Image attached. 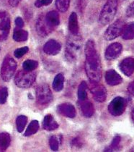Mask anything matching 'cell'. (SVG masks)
<instances>
[{"label":"cell","mask_w":134,"mask_h":152,"mask_svg":"<svg viewBox=\"0 0 134 152\" xmlns=\"http://www.w3.org/2000/svg\"><path fill=\"white\" fill-rule=\"evenodd\" d=\"M85 70L91 83H99L102 77V66L99 54L93 41L89 40L85 45Z\"/></svg>","instance_id":"obj_1"},{"label":"cell","mask_w":134,"mask_h":152,"mask_svg":"<svg viewBox=\"0 0 134 152\" xmlns=\"http://www.w3.org/2000/svg\"><path fill=\"white\" fill-rule=\"evenodd\" d=\"M82 48V39L78 35L72 34V36L68 38L67 41V47L65 50L66 58L69 62H75L79 58Z\"/></svg>","instance_id":"obj_2"},{"label":"cell","mask_w":134,"mask_h":152,"mask_svg":"<svg viewBox=\"0 0 134 152\" xmlns=\"http://www.w3.org/2000/svg\"><path fill=\"white\" fill-rule=\"evenodd\" d=\"M117 0H107L102 8L100 15L99 20L101 25L105 26L115 18L117 9Z\"/></svg>","instance_id":"obj_3"},{"label":"cell","mask_w":134,"mask_h":152,"mask_svg":"<svg viewBox=\"0 0 134 152\" xmlns=\"http://www.w3.org/2000/svg\"><path fill=\"white\" fill-rule=\"evenodd\" d=\"M36 79V73L33 71L20 70L14 77V83L19 88H26L30 87Z\"/></svg>","instance_id":"obj_4"},{"label":"cell","mask_w":134,"mask_h":152,"mask_svg":"<svg viewBox=\"0 0 134 152\" xmlns=\"http://www.w3.org/2000/svg\"><path fill=\"white\" fill-rule=\"evenodd\" d=\"M17 62L11 56H6L1 68V77L3 80L7 82L11 80L15 73Z\"/></svg>","instance_id":"obj_5"},{"label":"cell","mask_w":134,"mask_h":152,"mask_svg":"<svg viewBox=\"0 0 134 152\" xmlns=\"http://www.w3.org/2000/svg\"><path fill=\"white\" fill-rule=\"evenodd\" d=\"M125 26V23L122 20H117L107 28L104 34V37L107 41L115 39L119 36L122 35Z\"/></svg>","instance_id":"obj_6"},{"label":"cell","mask_w":134,"mask_h":152,"mask_svg":"<svg viewBox=\"0 0 134 152\" xmlns=\"http://www.w3.org/2000/svg\"><path fill=\"white\" fill-rule=\"evenodd\" d=\"M36 99L40 104H47L53 99V94L47 84H41L36 88Z\"/></svg>","instance_id":"obj_7"},{"label":"cell","mask_w":134,"mask_h":152,"mask_svg":"<svg viewBox=\"0 0 134 152\" xmlns=\"http://www.w3.org/2000/svg\"><path fill=\"white\" fill-rule=\"evenodd\" d=\"M126 107V102L123 97H116L110 103L108 110L113 116H120L123 113Z\"/></svg>","instance_id":"obj_8"},{"label":"cell","mask_w":134,"mask_h":152,"mask_svg":"<svg viewBox=\"0 0 134 152\" xmlns=\"http://www.w3.org/2000/svg\"><path fill=\"white\" fill-rule=\"evenodd\" d=\"M90 91L94 99L97 102H103L106 99V89L103 86L98 84V83H91Z\"/></svg>","instance_id":"obj_9"},{"label":"cell","mask_w":134,"mask_h":152,"mask_svg":"<svg viewBox=\"0 0 134 152\" xmlns=\"http://www.w3.org/2000/svg\"><path fill=\"white\" fill-rule=\"evenodd\" d=\"M53 29L54 28L49 24V23L46 20V17H44L43 15H41L38 18L36 21V31L40 36H48L51 33Z\"/></svg>","instance_id":"obj_10"},{"label":"cell","mask_w":134,"mask_h":152,"mask_svg":"<svg viewBox=\"0 0 134 152\" xmlns=\"http://www.w3.org/2000/svg\"><path fill=\"white\" fill-rule=\"evenodd\" d=\"M123 47L119 43H113L107 48L105 51V58L108 60L116 59L120 54Z\"/></svg>","instance_id":"obj_11"},{"label":"cell","mask_w":134,"mask_h":152,"mask_svg":"<svg viewBox=\"0 0 134 152\" xmlns=\"http://www.w3.org/2000/svg\"><path fill=\"white\" fill-rule=\"evenodd\" d=\"M62 46L58 41L55 40H49L44 44L43 52L48 55H56L60 52Z\"/></svg>","instance_id":"obj_12"},{"label":"cell","mask_w":134,"mask_h":152,"mask_svg":"<svg viewBox=\"0 0 134 152\" xmlns=\"http://www.w3.org/2000/svg\"><path fill=\"white\" fill-rule=\"evenodd\" d=\"M119 67L123 74L126 76H130L134 72V59L130 57L124 59Z\"/></svg>","instance_id":"obj_13"},{"label":"cell","mask_w":134,"mask_h":152,"mask_svg":"<svg viewBox=\"0 0 134 152\" xmlns=\"http://www.w3.org/2000/svg\"><path fill=\"white\" fill-rule=\"evenodd\" d=\"M105 80L110 86H117L123 81L121 76L114 70H107L105 73Z\"/></svg>","instance_id":"obj_14"},{"label":"cell","mask_w":134,"mask_h":152,"mask_svg":"<svg viewBox=\"0 0 134 152\" xmlns=\"http://www.w3.org/2000/svg\"><path fill=\"white\" fill-rule=\"evenodd\" d=\"M57 110L59 113L67 117L73 118L76 116L75 107L69 103H64L59 105Z\"/></svg>","instance_id":"obj_15"},{"label":"cell","mask_w":134,"mask_h":152,"mask_svg":"<svg viewBox=\"0 0 134 152\" xmlns=\"http://www.w3.org/2000/svg\"><path fill=\"white\" fill-rule=\"evenodd\" d=\"M43 126L45 130H49V131H52V130H56L59 128V124L54 120L52 115H46L43 122Z\"/></svg>","instance_id":"obj_16"},{"label":"cell","mask_w":134,"mask_h":152,"mask_svg":"<svg viewBox=\"0 0 134 152\" xmlns=\"http://www.w3.org/2000/svg\"><path fill=\"white\" fill-rule=\"evenodd\" d=\"M69 29L72 34L78 35L79 32V24L77 15L76 12H72L69 17Z\"/></svg>","instance_id":"obj_17"},{"label":"cell","mask_w":134,"mask_h":152,"mask_svg":"<svg viewBox=\"0 0 134 152\" xmlns=\"http://www.w3.org/2000/svg\"><path fill=\"white\" fill-rule=\"evenodd\" d=\"M10 28V18L6 12H0V30L9 32Z\"/></svg>","instance_id":"obj_18"},{"label":"cell","mask_w":134,"mask_h":152,"mask_svg":"<svg viewBox=\"0 0 134 152\" xmlns=\"http://www.w3.org/2000/svg\"><path fill=\"white\" fill-rule=\"evenodd\" d=\"M81 110L84 117H91L95 112L94 106L91 102L83 101L81 104Z\"/></svg>","instance_id":"obj_19"},{"label":"cell","mask_w":134,"mask_h":152,"mask_svg":"<svg viewBox=\"0 0 134 152\" xmlns=\"http://www.w3.org/2000/svg\"><path fill=\"white\" fill-rule=\"evenodd\" d=\"M46 19L47 22L51 26L54 28L55 26H59L60 23V18H59V15L56 11L53 10L51 12H48L46 16Z\"/></svg>","instance_id":"obj_20"},{"label":"cell","mask_w":134,"mask_h":152,"mask_svg":"<svg viewBox=\"0 0 134 152\" xmlns=\"http://www.w3.org/2000/svg\"><path fill=\"white\" fill-rule=\"evenodd\" d=\"M11 143L10 135L4 132L0 133V151H4L7 149Z\"/></svg>","instance_id":"obj_21"},{"label":"cell","mask_w":134,"mask_h":152,"mask_svg":"<svg viewBox=\"0 0 134 152\" xmlns=\"http://www.w3.org/2000/svg\"><path fill=\"white\" fill-rule=\"evenodd\" d=\"M28 38V31L19 28L14 29V33H13V39L17 42H22V41H27Z\"/></svg>","instance_id":"obj_22"},{"label":"cell","mask_w":134,"mask_h":152,"mask_svg":"<svg viewBox=\"0 0 134 152\" xmlns=\"http://www.w3.org/2000/svg\"><path fill=\"white\" fill-rule=\"evenodd\" d=\"M64 77L63 74L59 73L54 77V82H53V88L54 91L59 92L61 91L64 88Z\"/></svg>","instance_id":"obj_23"},{"label":"cell","mask_w":134,"mask_h":152,"mask_svg":"<svg viewBox=\"0 0 134 152\" xmlns=\"http://www.w3.org/2000/svg\"><path fill=\"white\" fill-rule=\"evenodd\" d=\"M122 37L125 40H130L134 39V23L125 26L122 34Z\"/></svg>","instance_id":"obj_24"},{"label":"cell","mask_w":134,"mask_h":152,"mask_svg":"<svg viewBox=\"0 0 134 152\" xmlns=\"http://www.w3.org/2000/svg\"><path fill=\"white\" fill-rule=\"evenodd\" d=\"M39 129V123L37 120H33L29 124L28 127L26 130L25 135V136H30V135L35 134L37 133Z\"/></svg>","instance_id":"obj_25"},{"label":"cell","mask_w":134,"mask_h":152,"mask_svg":"<svg viewBox=\"0 0 134 152\" xmlns=\"http://www.w3.org/2000/svg\"><path fill=\"white\" fill-rule=\"evenodd\" d=\"M87 85L86 82L82 81L78 88V98L81 102L85 101L87 98Z\"/></svg>","instance_id":"obj_26"},{"label":"cell","mask_w":134,"mask_h":152,"mask_svg":"<svg viewBox=\"0 0 134 152\" xmlns=\"http://www.w3.org/2000/svg\"><path fill=\"white\" fill-rule=\"evenodd\" d=\"M28 118L25 115H20L16 119V126L17 130L19 133H22L25 128V125L27 124Z\"/></svg>","instance_id":"obj_27"},{"label":"cell","mask_w":134,"mask_h":152,"mask_svg":"<svg viewBox=\"0 0 134 152\" xmlns=\"http://www.w3.org/2000/svg\"><path fill=\"white\" fill-rule=\"evenodd\" d=\"M70 0H56V6L60 12H65L69 9Z\"/></svg>","instance_id":"obj_28"},{"label":"cell","mask_w":134,"mask_h":152,"mask_svg":"<svg viewBox=\"0 0 134 152\" xmlns=\"http://www.w3.org/2000/svg\"><path fill=\"white\" fill-rule=\"evenodd\" d=\"M38 66V62L37 61L28 59L25 60L22 64V67L26 71H33L35 70Z\"/></svg>","instance_id":"obj_29"},{"label":"cell","mask_w":134,"mask_h":152,"mask_svg":"<svg viewBox=\"0 0 134 152\" xmlns=\"http://www.w3.org/2000/svg\"><path fill=\"white\" fill-rule=\"evenodd\" d=\"M8 97V89L6 86H0V104H4L6 103Z\"/></svg>","instance_id":"obj_30"},{"label":"cell","mask_w":134,"mask_h":152,"mask_svg":"<svg viewBox=\"0 0 134 152\" xmlns=\"http://www.w3.org/2000/svg\"><path fill=\"white\" fill-rule=\"evenodd\" d=\"M28 51H29V48L28 47H24L22 48H19V49H16L14 52V55L16 58L20 59L23 57L25 54H27Z\"/></svg>","instance_id":"obj_31"},{"label":"cell","mask_w":134,"mask_h":152,"mask_svg":"<svg viewBox=\"0 0 134 152\" xmlns=\"http://www.w3.org/2000/svg\"><path fill=\"white\" fill-rule=\"evenodd\" d=\"M49 145H50L51 148L53 151H56L59 150V143L55 135H52L50 138V139H49Z\"/></svg>","instance_id":"obj_32"},{"label":"cell","mask_w":134,"mask_h":152,"mask_svg":"<svg viewBox=\"0 0 134 152\" xmlns=\"http://www.w3.org/2000/svg\"><path fill=\"white\" fill-rule=\"evenodd\" d=\"M120 142V136H115L112 140L110 146L107 148V151H113L114 150H117L119 147V144Z\"/></svg>","instance_id":"obj_33"},{"label":"cell","mask_w":134,"mask_h":152,"mask_svg":"<svg viewBox=\"0 0 134 152\" xmlns=\"http://www.w3.org/2000/svg\"><path fill=\"white\" fill-rule=\"evenodd\" d=\"M126 15L128 18L134 17V1L131 3L126 10Z\"/></svg>","instance_id":"obj_34"},{"label":"cell","mask_w":134,"mask_h":152,"mask_svg":"<svg viewBox=\"0 0 134 152\" xmlns=\"http://www.w3.org/2000/svg\"><path fill=\"white\" fill-rule=\"evenodd\" d=\"M15 24L17 28H22L23 26H24V21H23V20L20 17H17L15 19Z\"/></svg>","instance_id":"obj_35"},{"label":"cell","mask_w":134,"mask_h":152,"mask_svg":"<svg viewBox=\"0 0 134 152\" xmlns=\"http://www.w3.org/2000/svg\"><path fill=\"white\" fill-rule=\"evenodd\" d=\"M128 91L129 93H130V94H132V95L134 96V80L133 82L130 83L128 85Z\"/></svg>","instance_id":"obj_36"},{"label":"cell","mask_w":134,"mask_h":152,"mask_svg":"<svg viewBox=\"0 0 134 152\" xmlns=\"http://www.w3.org/2000/svg\"><path fill=\"white\" fill-rule=\"evenodd\" d=\"M20 1V0H9V4L12 7H17Z\"/></svg>","instance_id":"obj_37"},{"label":"cell","mask_w":134,"mask_h":152,"mask_svg":"<svg viewBox=\"0 0 134 152\" xmlns=\"http://www.w3.org/2000/svg\"><path fill=\"white\" fill-rule=\"evenodd\" d=\"M53 1V0H41V2L42 4L44 6H48L49 4H51V2Z\"/></svg>","instance_id":"obj_38"},{"label":"cell","mask_w":134,"mask_h":152,"mask_svg":"<svg viewBox=\"0 0 134 152\" xmlns=\"http://www.w3.org/2000/svg\"><path fill=\"white\" fill-rule=\"evenodd\" d=\"M35 6L36 7H41L43 6L42 2H41V0H36L35 2Z\"/></svg>","instance_id":"obj_39"},{"label":"cell","mask_w":134,"mask_h":152,"mask_svg":"<svg viewBox=\"0 0 134 152\" xmlns=\"http://www.w3.org/2000/svg\"><path fill=\"white\" fill-rule=\"evenodd\" d=\"M131 116H132V120H133V121L134 122V108L133 109V110H132Z\"/></svg>","instance_id":"obj_40"},{"label":"cell","mask_w":134,"mask_h":152,"mask_svg":"<svg viewBox=\"0 0 134 152\" xmlns=\"http://www.w3.org/2000/svg\"><path fill=\"white\" fill-rule=\"evenodd\" d=\"M117 1H124V0H117Z\"/></svg>","instance_id":"obj_41"}]
</instances>
